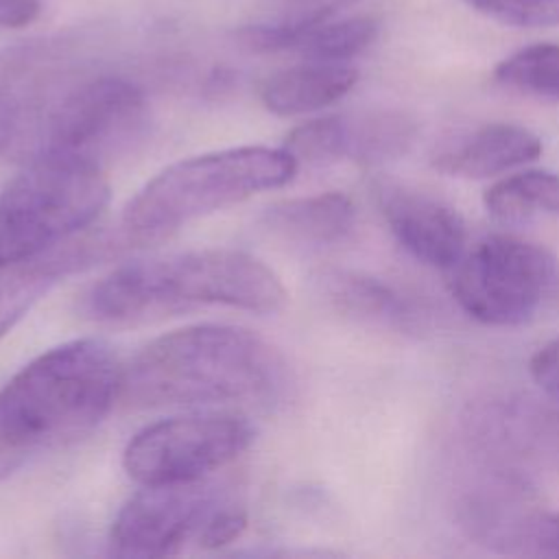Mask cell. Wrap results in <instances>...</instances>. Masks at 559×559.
Listing matches in <instances>:
<instances>
[{"label":"cell","instance_id":"1","mask_svg":"<svg viewBox=\"0 0 559 559\" xmlns=\"http://www.w3.org/2000/svg\"><path fill=\"white\" fill-rule=\"evenodd\" d=\"M286 384L280 352L238 325H188L146 343L122 367L120 400L140 406H205L269 400Z\"/></svg>","mask_w":559,"mask_h":559},{"label":"cell","instance_id":"2","mask_svg":"<svg viewBox=\"0 0 559 559\" xmlns=\"http://www.w3.org/2000/svg\"><path fill=\"white\" fill-rule=\"evenodd\" d=\"M207 304L271 314L286 304V288L280 275L251 253L194 249L129 262L85 293L87 314L111 323Z\"/></svg>","mask_w":559,"mask_h":559},{"label":"cell","instance_id":"3","mask_svg":"<svg viewBox=\"0 0 559 559\" xmlns=\"http://www.w3.org/2000/svg\"><path fill=\"white\" fill-rule=\"evenodd\" d=\"M122 365L98 338L57 345L0 389V426L28 454L92 432L120 400Z\"/></svg>","mask_w":559,"mask_h":559},{"label":"cell","instance_id":"4","mask_svg":"<svg viewBox=\"0 0 559 559\" xmlns=\"http://www.w3.org/2000/svg\"><path fill=\"white\" fill-rule=\"evenodd\" d=\"M299 164L284 148L236 146L194 155L157 173L122 210V225L142 242L188 221L286 186Z\"/></svg>","mask_w":559,"mask_h":559},{"label":"cell","instance_id":"5","mask_svg":"<svg viewBox=\"0 0 559 559\" xmlns=\"http://www.w3.org/2000/svg\"><path fill=\"white\" fill-rule=\"evenodd\" d=\"M146 129L144 92L124 76L98 74L66 87L50 83L22 114L11 144L26 157L55 153L105 166L133 148Z\"/></svg>","mask_w":559,"mask_h":559},{"label":"cell","instance_id":"6","mask_svg":"<svg viewBox=\"0 0 559 559\" xmlns=\"http://www.w3.org/2000/svg\"><path fill=\"white\" fill-rule=\"evenodd\" d=\"M109 201L103 166L41 153L0 194V271L35 260L85 231Z\"/></svg>","mask_w":559,"mask_h":559},{"label":"cell","instance_id":"7","mask_svg":"<svg viewBox=\"0 0 559 559\" xmlns=\"http://www.w3.org/2000/svg\"><path fill=\"white\" fill-rule=\"evenodd\" d=\"M459 306L485 325L526 323L555 282L557 260L542 245L493 234L478 240L450 269Z\"/></svg>","mask_w":559,"mask_h":559},{"label":"cell","instance_id":"8","mask_svg":"<svg viewBox=\"0 0 559 559\" xmlns=\"http://www.w3.org/2000/svg\"><path fill=\"white\" fill-rule=\"evenodd\" d=\"M253 439L255 428L242 415L194 411L135 432L122 452V467L138 485L201 480L238 459Z\"/></svg>","mask_w":559,"mask_h":559},{"label":"cell","instance_id":"9","mask_svg":"<svg viewBox=\"0 0 559 559\" xmlns=\"http://www.w3.org/2000/svg\"><path fill=\"white\" fill-rule=\"evenodd\" d=\"M234 498L207 478L142 485L111 524V550L122 557H168L190 542L201 546L207 526Z\"/></svg>","mask_w":559,"mask_h":559},{"label":"cell","instance_id":"10","mask_svg":"<svg viewBox=\"0 0 559 559\" xmlns=\"http://www.w3.org/2000/svg\"><path fill=\"white\" fill-rule=\"evenodd\" d=\"M378 205L395 240L415 260L450 271L467 251L465 221L441 199L402 186H382Z\"/></svg>","mask_w":559,"mask_h":559},{"label":"cell","instance_id":"11","mask_svg":"<svg viewBox=\"0 0 559 559\" xmlns=\"http://www.w3.org/2000/svg\"><path fill=\"white\" fill-rule=\"evenodd\" d=\"M122 229L85 234L57 245L44 255L7 269L0 277V338L66 275L118 255L129 247Z\"/></svg>","mask_w":559,"mask_h":559},{"label":"cell","instance_id":"12","mask_svg":"<svg viewBox=\"0 0 559 559\" xmlns=\"http://www.w3.org/2000/svg\"><path fill=\"white\" fill-rule=\"evenodd\" d=\"M544 151L537 133L513 122L483 124L439 148L432 157L448 177L487 179L535 162Z\"/></svg>","mask_w":559,"mask_h":559},{"label":"cell","instance_id":"13","mask_svg":"<svg viewBox=\"0 0 559 559\" xmlns=\"http://www.w3.org/2000/svg\"><path fill=\"white\" fill-rule=\"evenodd\" d=\"M356 81L358 70L349 63L306 59L271 74L262 83L260 98L275 116H299L341 100Z\"/></svg>","mask_w":559,"mask_h":559},{"label":"cell","instance_id":"14","mask_svg":"<svg viewBox=\"0 0 559 559\" xmlns=\"http://www.w3.org/2000/svg\"><path fill=\"white\" fill-rule=\"evenodd\" d=\"M356 223V207L343 192H319L310 197L286 199L266 207L262 225L277 238L323 247L343 240Z\"/></svg>","mask_w":559,"mask_h":559},{"label":"cell","instance_id":"15","mask_svg":"<svg viewBox=\"0 0 559 559\" xmlns=\"http://www.w3.org/2000/svg\"><path fill=\"white\" fill-rule=\"evenodd\" d=\"M317 286L334 310L352 319L391 328L411 323L408 301L378 277L332 269L317 275Z\"/></svg>","mask_w":559,"mask_h":559},{"label":"cell","instance_id":"16","mask_svg":"<svg viewBox=\"0 0 559 559\" xmlns=\"http://www.w3.org/2000/svg\"><path fill=\"white\" fill-rule=\"evenodd\" d=\"M415 138V122L391 109L338 114V159L380 164L402 157Z\"/></svg>","mask_w":559,"mask_h":559},{"label":"cell","instance_id":"17","mask_svg":"<svg viewBox=\"0 0 559 559\" xmlns=\"http://www.w3.org/2000/svg\"><path fill=\"white\" fill-rule=\"evenodd\" d=\"M57 57L52 41H28L0 52V153L11 146L20 116Z\"/></svg>","mask_w":559,"mask_h":559},{"label":"cell","instance_id":"18","mask_svg":"<svg viewBox=\"0 0 559 559\" xmlns=\"http://www.w3.org/2000/svg\"><path fill=\"white\" fill-rule=\"evenodd\" d=\"M485 210L502 225H528L559 216V173L522 170L498 179L485 190Z\"/></svg>","mask_w":559,"mask_h":559},{"label":"cell","instance_id":"19","mask_svg":"<svg viewBox=\"0 0 559 559\" xmlns=\"http://www.w3.org/2000/svg\"><path fill=\"white\" fill-rule=\"evenodd\" d=\"M493 79L520 94L559 100V44L526 46L493 68Z\"/></svg>","mask_w":559,"mask_h":559},{"label":"cell","instance_id":"20","mask_svg":"<svg viewBox=\"0 0 559 559\" xmlns=\"http://www.w3.org/2000/svg\"><path fill=\"white\" fill-rule=\"evenodd\" d=\"M378 33L380 24L371 15H354L338 22L325 20L306 33L297 50L306 59L347 63L365 52L376 41Z\"/></svg>","mask_w":559,"mask_h":559},{"label":"cell","instance_id":"21","mask_svg":"<svg viewBox=\"0 0 559 559\" xmlns=\"http://www.w3.org/2000/svg\"><path fill=\"white\" fill-rule=\"evenodd\" d=\"M478 13L518 28L559 26V0H465Z\"/></svg>","mask_w":559,"mask_h":559},{"label":"cell","instance_id":"22","mask_svg":"<svg viewBox=\"0 0 559 559\" xmlns=\"http://www.w3.org/2000/svg\"><path fill=\"white\" fill-rule=\"evenodd\" d=\"M511 555L559 557V511L533 509L518 533Z\"/></svg>","mask_w":559,"mask_h":559},{"label":"cell","instance_id":"23","mask_svg":"<svg viewBox=\"0 0 559 559\" xmlns=\"http://www.w3.org/2000/svg\"><path fill=\"white\" fill-rule=\"evenodd\" d=\"M531 376L555 402H559V336L535 352L531 358Z\"/></svg>","mask_w":559,"mask_h":559},{"label":"cell","instance_id":"24","mask_svg":"<svg viewBox=\"0 0 559 559\" xmlns=\"http://www.w3.org/2000/svg\"><path fill=\"white\" fill-rule=\"evenodd\" d=\"M39 0H0V28H24L39 15Z\"/></svg>","mask_w":559,"mask_h":559},{"label":"cell","instance_id":"25","mask_svg":"<svg viewBox=\"0 0 559 559\" xmlns=\"http://www.w3.org/2000/svg\"><path fill=\"white\" fill-rule=\"evenodd\" d=\"M28 456L31 454L22 450L15 441H11L0 426V480L11 476L15 469H20L28 461Z\"/></svg>","mask_w":559,"mask_h":559}]
</instances>
